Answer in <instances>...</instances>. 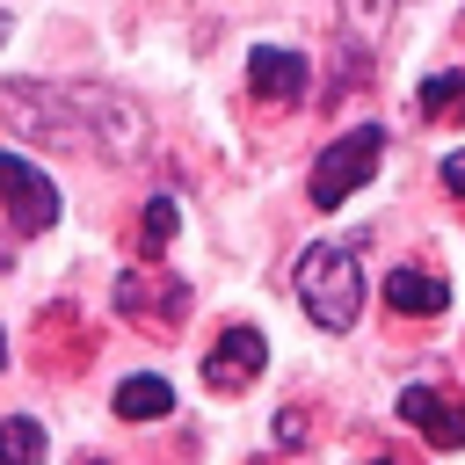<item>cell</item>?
Returning a JSON list of instances; mask_svg holds the SVG:
<instances>
[{
	"mask_svg": "<svg viewBox=\"0 0 465 465\" xmlns=\"http://www.w3.org/2000/svg\"><path fill=\"white\" fill-rule=\"evenodd\" d=\"M291 291H298L305 320L327 327V334H349L356 312H363V269H356V254L341 240H312L298 254V269H291Z\"/></svg>",
	"mask_w": 465,
	"mask_h": 465,
	"instance_id": "7a4b0ae2",
	"label": "cell"
},
{
	"mask_svg": "<svg viewBox=\"0 0 465 465\" xmlns=\"http://www.w3.org/2000/svg\"><path fill=\"white\" fill-rule=\"evenodd\" d=\"M0 203H7V225L15 232L58 225V182L36 160H22V153H0Z\"/></svg>",
	"mask_w": 465,
	"mask_h": 465,
	"instance_id": "277c9868",
	"label": "cell"
},
{
	"mask_svg": "<svg viewBox=\"0 0 465 465\" xmlns=\"http://www.w3.org/2000/svg\"><path fill=\"white\" fill-rule=\"evenodd\" d=\"M371 465H392V458H371Z\"/></svg>",
	"mask_w": 465,
	"mask_h": 465,
	"instance_id": "ac0fdd59",
	"label": "cell"
},
{
	"mask_svg": "<svg viewBox=\"0 0 465 465\" xmlns=\"http://www.w3.org/2000/svg\"><path fill=\"white\" fill-rule=\"evenodd\" d=\"M116 414L124 421H160V414H174V385L153 378V371H138V378L116 385Z\"/></svg>",
	"mask_w": 465,
	"mask_h": 465,
	"instance_id": "30bf717a",
	"label": "cell"
},
{
	"mask_svg": "<svg viewBox=\"0 0 465 465\" xmlns=\"http://www.w3.org/2000/svg\"><path fill=\"white\" fill-rule=\"evenodd\" d=\"M443 189H450V196H465V145H458V153H443Z\"/></svg>",
	"mask_w": 465,
	"mask_h": 465,
	"instance_id": "9a60e30c",
	"label": "cell"
},
{
	"mask_svg": "<svg viewBox=\"0 0 465 465\" xmlns=\"http://www.w3.org/2000/svg\"><path fill=\"white\" fill-rule=\"evenodd\" d=\"M305 51H283V44H254L247 51V87L262 94V102H298L305 94Z\"/></svg>",
	"mask_w": 465,
	"mask_h": 465,
	"instance_id": "ba28073f",
	"label": "cell"
},
{
	"mask_svg": "<svg viewBox=\"0 0 465 465\" xmlns=\"http://www.w3.org/2000/svg\"><path fill=\"white\" fill-rule=\"evenodd\" d=\"M80 465H102V458H80Z\"/></svg>",
	"mask_w": 465,
	"mask_h": 465,
	"instance_id": "d6986e66",
	"label": "cell"
},
{
	"mask_svg": "<svg viewBox=\"0 0 465 465\" xmlns=\"http://www.w3.org/2000/svg\"><path fill=\"white\" fill-rule=\"evenodd\" d=\"M0 465H44V429L29 414H7L0 421Z\"/></svg>",
	"mask_w": 465,
	"mask_h": 465,
	"instance_id": "7c38bea8",
	"label": "cell"
},
{
	"mask_svg": "<svg viewBox=\"0 0 465 465\" xmlns=\"http://www.w3.org/2000/svg\"><path fill=\"white\" fill-rule=\"evenodd\" d=\"M138 225H145V232H138V240H145V254H160V247L174 240V196H153Z\"/></svg>",
	"mask_w": 465,
	"mask_h": 465,
	"instance_id": "4fadbf2b",
	"label": "cell"
},
{
	"mask_svg": "<svg viewBox=\"0 0 465 465\" xmlns=\"http://www.w3.org/2000/svg\"><path fill=\"white\" fill-rule=\"evenodd\" d=\"M385 305H392V312H414V320H436V312L450 305V291H443V276H429V269H407V262H400V269L385 276Z\"/></svg>",
	"mask_w": 465,
	"mask_h": 465,
	"instance_id": "9c48e42d",
	"label": "cell"
},
{
	"mask_svg": "<svg viewBox=\"0 0 465 465\" xmlns=\"http://www.w3.org/2000/svg\"><path fill=\"white\" fill-rule=\"evenodd\" d=\"M0 363H7V334H0Z\"/></svg>",
	"mask_w": 465,
	"mask_h": 465,
	"instance_id": "2e32d148",
	"label": "cell"
},
{
	"mask_svg": "<svg viewBox=\"0 0 465 465\" xmlns=\"http://www.w3.org/2000/svg\"><path fill=\"white\" fill-rule=\"evenodd\" d=\"M116 312L138 320V327H153V334H174L189 320V291L174 276H124L116 283Z\"/></svg>",
	"mask_w": 465,
	"mask_h": 465,
	"instance_id": "5b68a950",
	"label": "cell"
},
{
	"mask_svg": "<svg viewBox=\"0 0 465 465\" xmlns=\"http://www.w3.org/2000/svg\"><path fill=\"white\" fill-rule=\"evenodd\" d=\"M400 421H414L436 450H465V407L450 392H436V385H407L400 392Z\"/></svg>",
	"mask_w": 465,
	"mask_h": 465,
	"instance_id": "52a82bcc",
	"label": "cell"
},
{
	"mask_svg": "<svg viewBox=\"0 0 465 465\" xmlns=\"http://www.w3.org/2000/svg\"><path fill=\"white\" fill-rule=\"evenodd\" d=\"M349 15H356L363 29H385V22L400 15V0H349Z\"/></svg>",
	"mask_w": 465,
	"mask_h": 465,
	"instance_id": "5bb4252c",
	"label": "cell"
},
{
	"mask_svg": "<svg viewBox=\"0 0 465 465\" xmlns=\"http://www.w3.org/2000/svg\"><path fill=\"white\" fill-rule=\"evenodd\" d=\"M262 363H269L262 327H225V334L211 341V356H203V385H211V392H247V385L262 378Z\"/></svg>",
	"mask_w": 465,
	"mask_h": 465,
	"instance_id": "8992f818",
	"label": "cell"
},
{
	"mask_svg": "<svg viewBox=\"0 0 465 465\" xmlns=\"http://www.w3.org/2000/svg\"><path fill=\"white\" fill-rule=\"evenodd\" d=\"M414 109H421L429 124L465 116V65H458V73H429V80H421V94H414Z\"/></svg>",
	"mask_w": 465,
	"mask_h": 465,
	"instance_id": "8fae6325",
	"label": "cell"
},
{
	"mask_svg": "<svg viewBox=\"0 0 465 465\" xmlns=\"http://www.w3.org/2000/svg\"><path fill=\"white\" fill-rule=\"evenodd\" d=\"M0 124L36 145L94 160H138L153 138L145 109L102 80H0Z\"/></svg>",
	"mask_w": 465,
	"mask_h": 465,
	"instance_id": "6da1fadb",
	"label": "cell"
},
{
	"mask_svg": "<svg viewBox=\"0 0 465 465\" xmlns=\"http://www.w3.org/2000/svg\"><path fill=\"white\" fill-rule=\"evenodd\" d=\"M378 153H385V131L378 124H356V131H341L320 160H312V182H305V196L320 203V211H341L371 174H378Z\"/></svg>",
	"mask_w": 465,
	"mask_h": 465,
	"instance_id": "3957f363",
	"label": "cell"
},
{
	"mask_svg": "<svg viewBox=\"0 0 465 465\" xmlns=\"http://www.w3.org/2000/svg\"><path fill=\"white\" fill-rule=\"evenodd\" d=\"M0 44H7V15H0Z\"/></svg>",
	"mask_w": 465,
	"mask_h": 465,
	"instance_id": "e0dca14e",
	"label": "cell"
}]
</instances>
